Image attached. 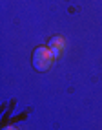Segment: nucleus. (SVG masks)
<instances>
[{
  "instance_id": "2",
  "label": "nucleus",
  "mask_w": 102,
  "mask_h": 130,
  "mask_svg": "<svg viewBox=\"0 0 102 130\" xmlns=\"http://www.w3.org/2000/svg\"><path fill=\"white\" fill-rule=\"evenodd\" d=\"M47 48L51 50L53 57H58V55L62 53V50H64V37H60V35L51 37V39H49V44H47Z\"/></svg>"
},
{
  "instance_id": "3",
  "label": "nucleus",
  "mask_w": 102,
  "mask_h": 130,
  "mask_svg": "<svg viewBox=\"0 0 102 130\" xmlns=\"http://www.w3.org/2000/svg\"><path fill=\"white\" fill-rule=\"evenodd\" d=\"M2 130H18V128H15V126H6V128H2Z\"/></svg>"
},
{
  "instance_id": "1",
  "label": "nucleus",
  "mask_w": 102,
  "mask_h": 130,
  "mask_svg": "<svg viewBox=\"0 0 102 130\" xmlns=\"http://www.w3.org/2000/svg\"><path fill=\"white\" fill-rule=\"evenodd\" d=\"M53 53L47 46H38L35 51H33V68L37 72H47L51 68V62H53Z\"/></svg>"
}]
</instances>
